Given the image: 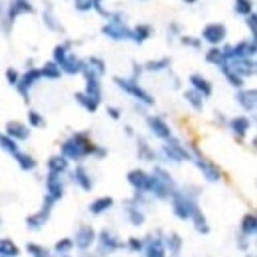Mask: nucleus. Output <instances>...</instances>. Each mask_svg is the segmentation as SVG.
Returning <instances> with one entry per match:
<instances>
[{"label":"nucleus","instance_id":"nucleus-52","mask_svg":"<svg viewBox=\"0 0 257 257\" xmlns=\"http://www.w3.org/2000/svg\"><path fill=\"white\" fill-rule=\"evenodd\" d=\"M182 44H184V46H190V48H198V50L202 48V42L196 40V38H190V36H184V38H182Z\"/></svg>","mask_w":257,"mask_h":257},{"label":"nucleus","instance_id":"nucleus-17","mask_svg":"<svg viewBox=\"0 0 257 257\" xmlns=\"http://www.w3.org/2000/svg\"><path fill=\"white\" fill-rule=\"evenodd\" d=\"M147 123H149V128L153 131L155 137H159L162 141H168L172 137L170 127H168V123L162 117H147Z\"/></svg>","mask_w":257,"mask_h":257},{"label":"nucleus","instance_id":"nucleus-18","mask_svg":"<svg viewBox=\"0 0 257 257\" xmlns=\"http://www.w3.org/2000/svg\"><path fill=\"white\" fill-rule=\"evenodd\" d=\"M127 180H128V184H131V186L135 188V192H143V194H147L149 174H147L145 170H141V168H137V170H131V172L127 174Z\"/></svg>","mask_w":257,"mask_h":257},{"label":"nucleus","instance_id":"nucleus-26","mask_svg":"<svg viewBox=\"0 0 257 257\" xmlns=\"http://www.w3.org/2000/svg\"><path fill=\"white\" fill-rule=\"evenodd\" d=\"M190 220L194 222V227H196V231H198V233H202V235H208V233H210V224H208V220H206L204 212L200 210V206L194 210V214L190 216Z\"/></svg>","mask_w":257,"mask_h":257},{"label":"nucleus","instance_id":"nucleus-38","mask_svg":"<svg viewBox=\"0 0 257 257\" xmlns=\"http://www.w3.org/2000/svg\"><path fill=\"white\" fill-rule=\"evenodd\" d=\"M40 71H42V77H46V79H60L62 77V69H60V65L56 62L44 64L40 67Z\"/></svg>","mask_w":257,"mask_h":257},{"label":"nucleus","instance_id":"nucleus-53","mask_svg":"<svg viewBox=\"0 0 257 257\" xmlns=\"http://www.w3.org/2000/svg\"><path fill=\"white\" fill-rule=\"evenodd\" d=\"M237 245H239V249L247 251V249H249V237H245V235H239V239H237Z\"/></svg>","mask_w":257,"mask_h":257},{"label":"nucleus","instance_id":"nucleus-46","mask_svg":"<svg viewBox=\"0 0 257 257\" xmlns=\"http://www.w3.org/2000/svg\"><path fill=\"white\" fill-rule=\"evenodd\" d=\"M125 247H127L128 251H133V253H139V251L145 249V241H143L141 237H128L127 243H125Z\"/></svg>","mask_w":257,"mask_h":257},{"label":"nucleus","instance_id":"nucleus-5","mask_svg":"<svg viewBox=\"0 0 257 257\" xmlns=\"http://www.w3.org/2000/svg\"><path fill=\"white\" fill-rule=\"evenodd\" d=\"M54 206H56V202H54L52 198L44 196L42 208H40L36 214H32V216H28V218H26V227H28V229H32V231H40V229L48 224V220H50V216H52Z\"/></svg>","mask_w":257,"mask_h":257},{"label":"nucleus","instance_id":"nucleus-15","mask_svg":"<svg viewBox=\"0 0 257 257\" xmlns=\"http://www.w3.org/2000/svg\"><path fill=\"white\" fill-rule=\"evenodd\" d=\"M225 36H227V30H225V26H224V24H220V22L208 24V26L204 28V32H202L204 42H208V44H212V46L222 44V42L225 40Z\"/></svg>","mask_w":257,"mask_h":257},{"label":"nucleus","instance_id":"nucleus-32","mask_svg":"<svg viewBox=\"0 0 257 257\" xmlns=\"http://www.w3.org/2000/svg\"><path fill=\"white\" fill-rule=\"evenodd\" d=\"M22 12H34V8L30 6L28 0H14V2L10 4V10H8V22H12Z\"/></svg>","mask_w":257,"mask_h":257},{"label":"nucleus","instance_id":"nucleus-51","mask_svg":"<svg viewBox=\"0 0 257 257\" xmlns=\"http://www.w3.org/2000/svg\"><path fill=\"white\" fill-rule=\"evenodd\" d=\"M245 22H247V26H249V30H251V38H255V28H257V18H255V14L251 12V14H247L245 16Z\"/></svg>","mask_w":257,"mask_h":257},{"label":"nucleus","instance_id":"nucleus-59","mask_svg":"<svg viewBox=\"0 0 257 257\" xmlns=\"http://www.w3.org/2000/svg\"><path fill=\"white\" fill-rule=\"evenodd\" d=\"M247 257H253V255H251V253H249V255H247Z\"/></svg>","mask_w":257,"mask_h":257},{"label":"nucleus","instance_id":"nucleus-55","mask_svg":"<svg viewBox=\"0 0 257 257\" xmlns=\"http://www.w3.org/2000/svg\"><path fill=\"white\" fill-rule=\"evenodd\" d=\"M184 2H188V4H194V2H196V0H184Z\"/></svg>","mask_w":257,"mask_h":257},{"label":"nucleus","instance_id":"nucleus-4","mask_svg":"<svg viewBox=\"0 0 257 257\" xmlns=\"http://www.w3.org/2000/svg\"><path fill=\"white\" fill-rule=\"evenodd\" d=\"M125 93H128L131 97H135L137 101H141L143 105H153L155 103V97L149 93V91H145L139 83H137V79H127V77H115L113 79Z\"/></svg>","mask_w":257,"mask_h":257},{"label":"nucleus","instance_id":"nucleus-21","mask_svg":"<svg viewBox=\"0 0 257 257\" xmlns=\"http://www.w3.org/2000/svg\"><path fill=\"white\" fill-rule=\"evenodd\" d=\"M83 65H85V62H83V60H79L77 56L69 54V56H67V58L60 64V69H62V73L75 75V73H81V71H83Z\"/></svg>","mask_w":257,"mask_h":257},{"label":"nucleus","instance_id":"nucleus-23","mask_svg":"<svg viewBox=\"0 0 257 257\" xmlns=\"http://www.w3.org/2000/svg\"><path fill=\"white\" fill-rule=\"evenodd\" d=\"M190 85H192V89H196L202 97H210V95H212V83H210L204 75H200V73H192V75H190Z\"/></svg>","mask_w":257,"mask_h":257},{"label":"nucleus","instance_id":"nucleus-11","mask_svg":"<svg viewBox=\"0 0 257 257\" xmlns=\"http://www.w3.org/2000/svg\"><path fill=\"white\" fill-rule=\"evenodd\" d=\"M103 34L111 40H131V28H128L125 22H121L119 18L107 22L103 26Z\"/></svg>","mask_w":257,"mask_h":257},{"label":"nucleus","instance_id":"nucleus-42","mask_svg":"<svg viewBox=\"0 0 257 257\" xmlns=\"http://www.w3.org/2000/svg\"><path fill=\"white\" fill-rule=\"evenodd\" d=\"M170 67V60L168 58H161V60H153L149 64H145V69L147 71H164Z\"/></svg>","mask_w":257,"mask_h":257},{"label":"nucleus","instance_id":"nucleus-58","mask_svg":"<svg viewBox=\"0 0 257 257\" xmlns=\"http://www.w3.org/2000/svg\"><path fill=\"white\" fill-rule=\"evenodd\" d=\"M62 257H71V255H62Z\"/></svg>","mask_w":257,"mask_h":257},{"label":"nucleus","instance_id":"nucleus-22","mask_svg":"<svg viewBox=\"0 0 257 257\" xmlns=\"http://www.w3.org/2000/svg\"><path fill=\"white\" fill-rule=\"evenodd\" d=\"M249 127H251V121H249L247 117H233V119L229 121V128H231V133H233L239 141L247 135Z\"/></svg>","mask_w":257,"mask_h":257},{"label":"nucleus","instance_id":"nucleus-44","mask_svg":"<svg viewBox=\"0 0 257 257\" xmlns=\"http://www.w3.org/2000/svg\"><path fill=\"white\" fill-rule=\"evenodd\" d=\"M206 62H208V64H214V65H218V67H220V65L224 64V56H222V50L214 46V48H212V50H210V52L206 54Z\"/></svg>","mask_w":257,"mask_h":257},{"label":"nucleus","instance_id":"nucleus-40","mask_svg":"<svg viewBox=\"0 0 257 257\" xmlns=\"http://www.w3.org/2000/svg\"><path fill=\"white\" fill-rule=\"evenodd\" d=\"M0 149H2L4 153H8V155H16L20 149H18V145H16V141L14 139H10L6 133H0Z\"/></svg>","mask_w":257,"mask_h":257},{"label":"nucleus","instance_id":"nucleus-49","mask_svg":"<svg viewBox=\"0 0 257 257\" xmlns=\"http://www.w3.org/2000/svg\"><path fill=\"white\" fill-rule=\"evenodd\" d=\"M75 8L85 12V10H91L93 8V0H75Z\"/></svg>","mask_w":257,"mask_h":257},{"label":"nucleus","instance_id":"nucleus-2","mask_svg":"<svg viewBox=\"0 0 257 257\" xmlns=\"http://www.w3.org/2000/svg\"><path fill=\"white\" fill-rule=\"evenodd\" d=\"M170 200H172V212H174V216H176L178 220H190V216H192L194 210L198 208L196 198H194L186 188H182V190L176 188V190L172 192Z\"/></svg>","mask_w":257,"mask_h":257},{"label":"nucleus","instance_id":"nucleus-56","mask_svg":"<svg viewBox=\"0 0 257 257\" xmlns=\"http://www.w3.org/2000/svg\"><path fill=\"white\" fill-rule=\"evenodd\" d=\"M42 257H54V255H52V253H48V255H42Z\"/></svg>","mask_w":257,"mask_h":257},{"label":"nucleus","instance_id":"nucleus-1","mask_svg":"<svg viewBox=\"0 0 257 257\" xmlns=\"http://www.w3.org/2000/svg\"><path fill=\"white\" fill-rule=\"evenodd\" d=\"M93 143L89 139V133H75L67 141L62 143V157L73 162H81L83 159L93 155Z\"/></svg>","mask_w":257,"mask_h":257},{"label":"nucleus","instance_id":"nucleus-47","mask_svg":"<svg viewBox=\"0 0 257 257\" xmlns=\"http://www.w3.org/2000/svg\"><path fill=\"white\" fill-rule=\"evenodd\" d=\"M28 123L36 128H44L46 127V119L38 113V111H28Z\"/></svg>","mask_w":257,"mask_h":257},{"label":"nucleus","instance_id":"nucleus-57","mask_svg":"<svg viewBox=\"0 0 257 257\" xmlns=\"http://www.w3.org/2000/svg\"><path fill=\"white\" fill-rule=\"evenodd\" d=\"M85 257H97V255H85Z\"/></svg>","mask_w":257,"mask_h":257},{"label":"nucleus","instance_id":"nucleus-14","mask_svg":"<svg viewBox=\"0 0 257 257\" xmlns=\"http://www.w3.org/2000/svg\"><path fill=\"white\" fill-rule=\"evenodd\" d=\"M145 257H166V249H164V243H162V235H147L145 239Z\"/></svg>","mask_w":257,"mask_h":257},{"label":"nucleus","instance_id":"nucleus-28","mask_svg":"<svg viewBox=\"0 0 257 257\" xmlns=\"http://www.w3.org/2000/svg\"><path fill=\"white\" fill-rule=\"evenodd\" d=\"M20 255V247L8 239V237H0V257H18Z\"/></svg>","mask_w":257,"mask_h":257},{"label":"nucleus","instance_id":"nucleus-31","mask_svg":"<svg viewBox=\"0 0 257 257\" xmlns=\"http://www.w3.org/2000/svg\"><path fill=\"white\" fill-rule=\"evenodd\" d=\"M162 243H164V249H168L172 255H178L180 253V249H182V237L178 235V233H168V235H164L162 237Z\"/></svg>","mask_w":257,"mask_h":257},{"label":"nucleus","instance_id":"nucleus-54","mask_svg":"<svg viewBox=\"0 0 257 257\" xmlns=\"http://www.w3.org/2000/svg\"><path fill=\"white\" fill-rule=\"evenodd\" d=\"M107 113H109V117H111V119H121V111H119V109H115V107H109V109H107Z\"/></svg>","mask_w":257,"mask_h":257},{"label":"nucleus","instance_id":"nucleus-13","mask_svg":"<svg viewBox=\"0 0 257 257\" xmlns=\"http://www.w3.org/2000/svg\"><path fill=\"white\" fill-rule=\"evenodd\" d=\"M225 65H227V67H229L233 73H237L241 79L255 75V60H253V58H243V60H229V62H225Z\"/></svg>","mask_w":257,"mask_h":257},{"label":"nucleus","instance_id":"nucleus-30","mask_svg":"<svg viewBox=\"0 0 257 257\" xmlns=\"http://www.w3.org/2000/svg\"><path fill=\"white\" fill-rule=\"evenodd\" d=\"M48 168H50V172L64 174V172H67V168H69V161L64 159L62 155H54V157L48 161Z\"/></svg>","mask_w":257,"mask_h":257},{"label":"nucleus","instance_id":"nucleus-10","mask_svg":"<svg viewBox=\"0 0 257 257\" xmlns=\"http://www.w3.org/2000/svg\"><path fill=\"white\" fill-rule=\"evenodd\" d=\"M40 79H42V71H40V69H36V67L26 69V73L20 75V79H18V83H16L18 93L28 101V99H30V89H32Z\"/></svg>","mask_w":257,"mask_h":257},{"label":"nucleus","instance_id":"nucleus-33","mask_svg":"<svg viewBox=\"0 0 257 257\" xmlns=\"http://www.w3.org/2000/svg\"><path fill=\"white\" fill-rule=\"evenodd\" d=\"M14 161H16L18 166H20L22 170H26V172H30V170H34V168L38 166L36 159H34L32 155H28V153H22V151H18V153L14 155Z\"/></svg>","mask_w":257,"mask_h":257},{"label":"nucleus","instance_id":"nucleus-48","mask_svg":"<svg viewBox=\"0 0 257 257\" xmlns=\"http://www.w3.org/2000/svg\"><path fill=\"white\" fill-rule=\"evenodd\" d=\"M235 12L241 14V16H247L253 12L251 8V0H235Z\"/></svg>","mask_w":257,"mask_h":257},{"label":"nucleus","instance_id":"nucleus-45","mask_svg":"<svg viewBox=\"0 0 257 257\" xmlns=\"http://www.w3.org/2000/svg\"><path fill=\"white\" fill-rule=\"evenodd\" d=\"M26 251H28L32 257H42V255H48V253H50V249H46L44 245H40V243H34V241L26 243Z\"/></svg>","mask_w":257,"mask_h":257},{"label":"nucleus","instance_id":"nucleus-37","mask_svg":"<svg viewBox=\"0 0 257 257\" xmlns=\"http://www.w3.org/2000/svg\"><path fill=\"white\" fill-rule=\"evenodd\" d=\"M85 69H89V71H93L97 77H101V75H105L107 65H105V62H103L101 58H89V60L85 62Z\"/></svg>","mask_w":257,"mask_h":257},{"label":"nucleus","instance_id":"nucleus-9","mask_svg":"<svg viewBox=\"0 0 257 257\" xmlns=\"http://www.w3.org/2000/svg\"><path fill=\"white\" fill-rule=\"evenodd\" d=\"M95 241L99 243V255H109V253H115V251H119V249L125 247V243H123L115 233H111L109 229H103V231L97 235Z\"/></svg>","mask_w":257,"mask_h":257},{"label":"nucleus","instance_id":"nucleus-16","mask_svg":"<svg viewBox=\"0 0 257 257\" xmlns=\"http://www.w3.org/2000/svg\"><path fill=\"white\" fill-rule=\"evenodd\" d=\"M95 239H97L95 229H93L91 225H81V227L77 229L75 237H73V245H75L77 249H81V251H87V249L95 243Z\"/></svg>","mask_w":257,"mask_h":257},{"label":"nucleus","instance_id":"nucleus-36","mask_svg":"<svg viewBox=\"0 0 257 257\" xmlns=\"http://www.w3.org/2000/svg\"><path fill=\"white\" fill-rule=\"evenodd\" d=\"M184 99H186V101L190 103V107H194L196 111H202V109H204V97H202L196 89H192V87L186 89V91H184Z\"/></svg>","mask_w":257,"mask_h":257},{"label":"nucleus","instance_id":"nucleus-12","mask_svg":"<svg viewBox=\"0 0 257 257\" xmlns=\"http://www.w3.org/2000/svg\"><path fill=\"white\" fill-rule=\"evenodd\" d=\"M65 192V184L62 180V174H56V172H48V178H46V196L52 198L56 204L62 200Z\"/></svg>","mask_w":257,"mask_h":257},{"label":"nucleus","instance_id":"nucleus-3","mask_svg":"<svg viewBox=\"0 0 257 257\" xmlns=\"http://www.w3.org/2000/svg\"><path fill=\"white\" fill-rule=\"evenodd\" d=\"M255 38H249V40H243L235 46H225L222 48V56H224V64L229 62V60H243V58H255Z\"/></svg>","mask_w":257,"mask_h":257},{"label":"nucleus","instance_id":"nucleus-27","mask_svg":"<svg viewBox=\"0 0 257 257\" xmlns=\"http://www.w3.org/2000/svg\"><path fill=\"white\" fill-rule=\"evenodd\" d=\"M255 233H257V218H255L253 212H249V214H245L241 218V235L253 237Z\"/></svg>","mask_w":257,"mask_h":257},{"label":"nucleus","instance_id":"nucleus-24","mask_svg":"<svg viewBox=\"0 0 257 257\" xmlns=\"http://www.w3.org/2000/svg\"><path fill=\"white\" fill-rule=\"evenodd\" d=\"M71 180L81 188V190H85V192H89L91 188H93V182H91V176H89V172L83 168V166H77V168H73V172H71Z\"/></svg>","mask_w":257,"mask_h":257},{"label":"nucleus","instance_id":"nucleus-8","mask_svg":"<svg viewBox=\"0 0 257 257\" xmlns=\"http://www.w3.org/2000/svg\"><path fill=\"white\" fill-rule=\"evenodd\" d=\"M162 155H164L166 161H172V162H184V161H190V159H192V155H190V153L180 145V141L174 139V137H170V139L166 141V145L162 147Z\"/></svg>","mask_w":257,"mask_h":257},{"label":"nucleus","instance_id":"nucleus-34","mask_svg":"<svg viewBox=\"0 0 257 257\" xmlns=\"http://www.w3.org/2000/svg\"><path fill=\"white\" fill-rule=\"evenodd\" d=\"M127 216H128V222H131L135 227H141L145 224V214L139 206H133V204H127Z\"/></svg>","mask_w":257,"mask_h":257},{"label":"nucleus","instance_id":"nucleus-29","mask_svg":"<svg viewBox=\"0 0 257 257\" xmlns=\"http://www.w3.org/2000/svg\"><path fill=\"white\" fill-rule=\"evenodd\" d=\"M151 36H153V28H151L149 24H139V26H135V28L131 30V40L137 42V44L147 42Z\"/></svg>","mask_w":257,"mask_h":257},{"label":"nucleus","instance_id":"nucleus-20","mask_svg":"<svg viewBox=\"0 0 257 257\" xmlns=\"http://www.w3.org/2000/svg\"><path fill=\"white\" fill-rule=\"evenodd\" d=\"M235 99H237V103H239V107L241 109H245V111H253L255 109V103H257V91L251 87V89H239L237 91V95H235Z\"/></svg>","mask_w":257,"mask_h":257},{"label":"nucleus","instance_id":"nucleus-43","mask_svg":"<svg viewBox=\"0 0 257 257\" xmlns=\"http://www.w3.org/2000/svg\"><path fill=\"white\" fill-rule=\"evenodd\" d=\"M139 157H141L143 161H147V162H153V161L157 159L155 151L147 145V141H145V139H139Z\"/></svg>","mask_w":257,"mask_h":257},{"label":"nucleus","instance_id":"nucleus-39","mask_svg":"<svg viewBox=\"0 0 257 257\" xmlns=\"http://www.w3.org/2000/svg\"><path fill=\"white\" fill-rule=\"evenodd\" d=\"M73 239L71 237H62V239H58L56 241V245H54V251L62 257V255H69L71 251H73Z\"/></svg>","mask_w":257,"mask_h":257},{"label":"nucleus","instance_id":"nucleus-35","mask_svg":"<svg viewBox=\"0 0 257 257\" xmlns=\"http://www.w3.org/2000/svg\"><path fill=\"white\" fill-rule=\"evenodd\" d=\"M75 101L85 109V111H89V113H95L97 109H99V101H95V99H91L87 93H83V91H79V93H75Z\"/></svg>","mask_w":257,"mask_h":257},{"label":"nucleus","instance_id":"nucleus-50","mask_svg":"<svg viewBox=\"0 0 257 257\" xmlns=\"http://www.w3.org/2000/svg\"><path fill=\"white\" fill-rule=\"evenodd\" d=\"M18 79H20V75H18V71H16L14 67L6 69V81H8L10 85H16V83H18Z\"/></svg>","mask_w":257,"mask_h":257},{"label":"nucleus","instance_id":"nucleus-41","mask_svg":"<svg viewBox=\"0 0 257 257\" xmlns=\"http://www.w3.org/2000/svg\"><path fill=\"white\" fill-rule=\"evenodd\" d=\"M220 69H222V73L225 75L227 83H231V85H233V87H237V89H241V87H243V79H241L237 73H233V71H231L225 64H222V65H220Z\"/></svg>","mask_w":257,"mask_h":257},{"label":"nucleus","instance_id":"nucleus-7","mask_svg":"<svg viewBox=\"0 0 257 257\" xmlns=\"http://www.w3.org/2000/svg\"><path fill=\"white\" fill-rule=\"evenodd\" d=\"M192 159H194V162H196V166L200 168V172L204 174V178L208 180V182H218L220 178H222V172H220V168L212 162V161H208L198 149H194V155H192Z\"/></svg>","mask_w":257,"mask_h":257},{"label":"nucleus","instance_id":"nucleus-19","mask_svg":"<svg viewBox=\"0 0 257 257\" xmlns=\"http://www.w3.org/2000/svg\"><path fill=\"white\" fill-rule=\"evenodd\" d=\"M6 135L14 141H26L30 137V128L20 121H8L6 123Z\"/></svg>","mask_w":257,"mask_h":257},{"label":"nucleus","instance_id":"nucleus-6","mask_svg":"<svg viewBox=\"0 0 257 257\" xmlns=\"http://www.w3.org/2000/svg\"><path fill=\"white\" fill-rule=\"evenodd\" d=\"M176 188H178L176 184L164 182V180H161L159 176H155V174H149V184H147V192H149V194H153L155 198H159V200H168V198L172 196V192H174Z\"/></svg>","mask_w":257,"mask_h":257},{"label":"nucleus","instance_id":"nucleus-25","mask_svg":"<svg viewBox=\"0 0 257 257\" xmlns=\"http://www.w3.org/2000/svg\"><path fill=\"white\" fill-rule=\"evenodd\" d=\"M111 208H113V198H111V196L97 198V200H93V202L89 204V212H91L93 216H101V214H105V212L111 210Z\"/></svg>","mask_w":257,"mask_h":257}]
</instances>
